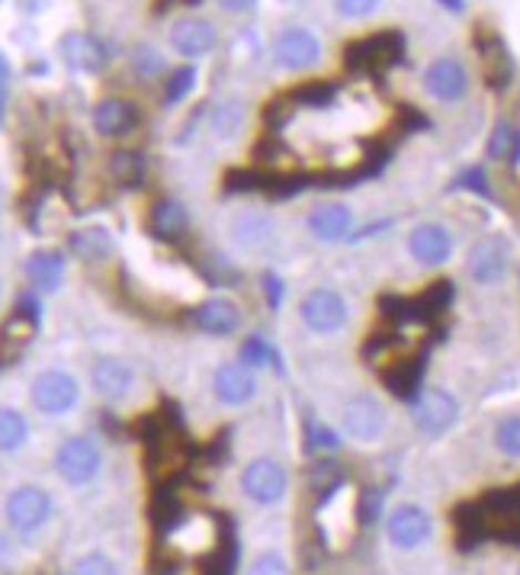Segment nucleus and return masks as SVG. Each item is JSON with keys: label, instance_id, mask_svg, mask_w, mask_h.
Wrapping results in <instances>:
<instances>
[{"label": "nucleus", "instance_id": "35", "mask_svg": "<svg viewBox=\"0 0 520 575\" xmlns=\"http://www.w3.org/2000/svg\"><path fill=\"white\" fill-rule=\"evenodd\" d=\"M379 3L383 0H335L337 13L347 17V20H367L369 13L379 10Z\"/></svg>", "mask_w": 520, "mask_h": 575}, {"label": "nucleus", "instance_id": "40", "mask_svg": "<svg viewBox=\"0 0 520 575\" xmlns=\"http://www.w3.org/2000/svg\"><path fill=\"white\" fill-rule=\"evenodd\" d=\"M3 107H7V81H0V117H3Z\"/></svg>", "mask_w": 520, "mask_h": 575}, {"label": "nucleus", "instance_id": "3", "mask_svg": "<svg viewBox=\"0 0 520 575\" xmlns=\"http://www.w3.org/2000/svg\"><path fill=\"white\" fill-rule=\"evenodd\" d=\"M405 244H408V254H411L415 264L437 271V268L450 264V258H453V251H457V235H453L450 225L428 219V222H418V225L408 232Z\"/></svg>", "mask_w": 520, "mask_h": 575}, {"label": "nucleus", "instance_id": "11", "mask_svg": "<svg viewBox=\"0 0 520 575\" xmlns=\"http://www.w3.org/2000/svg\"><path fill=\"white\" fill-rule=\"evenodd\" d=\"M421 84H425V91L434 100H440V103H459L469 93V88H472V78H469V68L462 61L453 59V56H440V59H434L425 68Z\"/></svg>", "mask_w": 520, "mask_h": 575}, {"label": "nucleus", "instance_id": "6", "mask_svg": "<svg viewBox=\"0 0 520 575\" xmlns=\"http://www.w3.org/2000/svg\"><path fill=\"white\" fill-rule=\"evenodd\" d=\"M511 271V244L504 235H486L466 254V276L476 286H494Z\"/></svg>", "mask_w": 520, "mask_h": 575}, {"label": "nucleus", "instance_id": "17", "mask_svg": "<svg viewBox=\"0 0 520 575\" xmlns=\"http://www.w3.org/2000/svg\"><path fill=\"white\" fill-rule=\"evenodd\" d=\"M354 229V210L340 200L332 203H318L315 210L308 212V232L318 239V242H340L347 239Z\"/></svg>", "mask_w": 520, "mask_h": 575}, {"label": "nucleus", "instance_id": "24", "mask_svg": "<svg viewBox=\"0 0 520 575\" xmlns=\"http://www.w3.org/2000/svg\"><path fill=\"white\" fill-rule=\"evenodd\" d=\"M245 120H247V110L242 100H225V103H218L213 110V117H210V129H213V135L218 142H232V139H238L242 135V129H245Z\"/></svg>", "mask_w": 520, "mask_h": 575}, {"label": "nucleus", "instance_id": "8", "mask_svg": "<svg viewBox=\"0 0 520 575\" xmlns=\"http://www.w3.org/2000/svg\"><path fill=\"white\" fill-rule=\"evenodd\" d=\"M430 534H434V517H430L428 508H421L415 502L396 505L386 517V537L401 553L421 549L430 541Z\"/></svg>", "mask_w": 520, "mask_h": 575}, {"label": "nucleus", "instance_id": "25", "mask_svg": "<svg viewBox=\"0 0 520 575\" xmlns=\"http://www.w3.org/2000/svg\"><path fill=\"white\" fill-rule=\"evenodd\" d=\"M30 441V422L23 418V412L0 405V454H17L23 451Z\"/></svg>", "mask_w": 520, "mask_h": 575}, {"label": "nucleus", "instance_id": "4", "mask_svg": "<svg viewBox=\"0 0 520 575\" xmlns=\"http://www.w3.org/2000/svg\"><path fill=\"white\" fill-rule=\"evenodd\" d=\"M347 300L332 286H315L299 300V322L312 334H337L347 325Z\"/></svg>", "mask_w": 520, "mask_h": 575}, {"label": "nucleus", "instance_id": "41", "mask_svg": "<svg viewBox=\"0 0 520 575\" xmlns=\"http://www.w3.org/2000/svg\"><path fill=\"white\" fill-rule=\"evenodd\" d=\"M0 296H3V280H0Z\"/></svg>", "mask_w": 520, "mask_h": 575}, {"label": "nucleus", "instance_id": "5", "mask_svg": "<svg viewBox=\"0 0 520 575\" xmlns=\"http://www.w3.org/2000/svg\"><path fill=\"white\" fill-rule=\"evenodd\" d=\"M52 495L39 485H17L10 495H7V505H3V515L7 524L17 531V534H35L39 527L49 524L52 517Z\"/></svg>", "mask_w": 520, "mask_h": 575}, {"label": "nucleus", "instance_id": "32", "mask_svg": "<svg viewBox=\"0 0 520 575\" xmlns=\"http://www.w3.org/2000/svg\"><path fill=\"white\" fill-rule=\"evenodd\" d=\"M71 575H120V569H116V563H113L106 553L93 549V553H84V556L71 566Z\"/></svg>", "mask_w": 520, "mask_h": 575}, {"label": "nucleus", "instance_id": "31", "mask_svg": "<svg viewBox=\"0 0 520 575\" xmlns=\"http://www.w3.org/2000/svg\"><path fill=\"white\" fill-rule=\"evenodd\" d=\"M238 361L251 366V370H261V366H267L274 361V351H271V344L264 337L251 334L245 344H242V351H238Z\"/></svg>", "mask_w": 520, "mask_h": 575}, {"label": "nucleus", "instance_id": "15", "mask_svg": "<svg viewBox=\"0 0 520 575\" xmlns=\"http://www.w3.org/2000/svg\"><path fill=\"white\" fill-rule=\"evenodd\" d=\"M218 42V30L206 17H181L171 27V49L184 59H203L210 56Z\"/></svg>", "mask_w": 520, "mask_h": 575}, {"label": "nucleus", "instance_id": "7", "mask_svg": "<svg viewBox=\"0 0 520 575\" xmlns=\"http://www.w3.org/2000/svg\"><path fill=\"white\" fill-rule=\"evenodd\" d=\"M30 399L35 412L42 415H64L78 405L81 386L68 370H42L30 386Z\"/></svg>", "mask_w": 520, "mask_h": 575}, {"label": "nucleus", "instance_id": "10", "mask_svg": "<svg viewBox=\"0 0 520 575\" xmlns=\"http://www.w3.org/2000/svg\"><path fill=\"white\" fill-rule=\"evenodd\" d=\"M459 412H462V405H459L457 395L450 393V390H443V386H434V390H425V393L418 395L411 418H415L421 434L440 437V434H447L459 422Z\"/></svg>", "mask_w": 520, "mask_h": 575}, {"label": "nucleus", "instance_id": "33", "mask_svg": "<svg viewBox=\"0 0 520 575\" xmlns=\"http://www.w3.org/2000/svg\"><path fill=\"white\" fill-rule=\"evenodd\" d=\"M245 575H289V563L279 549H264L251 559Z\"/></svg>", "mask_w": 520, "mask_h": 575}, {"label": "nucleus", "instance_id": "28", "mask_svg": "<svg viewBox=\"0 0 520 575\" xmlns=\"http://www.w3.org/2000/svg\"><path fill=\"white\" fill-rule=\"evenodd\" d=\"M494 447L508 460H520V415H508L494 424Z\"/></svg>", "mask_w": 520, "mask_h": 575}, {"label": "nucleus", "instance_id": "29", "mask_svg": "<svg viewBox=\"0 0 520 575\" xmlns=\"http://www.w3.org/2000/svg\"><path fill=\"white\" fill-rule=\"evenodd\" d=\"M514 125L508 120L494 122V129H491L489 142H486V154H489V161H508L511 152H514Z\"/></svg>", "mask_w": 520, "mask_h": 575}, {"label": "nucleus", "instance_id": "22", "mask_svg": "<svg viewBox=\"0 0 520 575\" xmlns=\"http://www.w3.org/2000/svg\"><path fill=\"white\" fill-rule=\"evenodd\" d=\"M398 56V36L392 32H379V36H369L364 42L350 46L347 49V64L354 68H383V64H392Z\"/></svg>", "mask_w": 520, "mask_h": 575}, {"label": "nucleus", "instance_id": "20", "mask_svg": "<svg viewBox=\"0 0 520 575\" xmlns=\"http://www.w3.org/2000/svg\"><path fill=\"white\" fill-rule=\"evenodd\" d=\"M135 122H139V110L129 100H120V97H106L93 110V129L103 139H120V135L135 129Z\"/></svg>", "mask_w": 520, "mask_h": 575}, {"label": "nucleus", "instance_id": "19", "mask_svg": "<svg viewBox=\"0 0 520 575\" xmlns=\"http://www.w3.org/2000/svg\"><path fill=\"white\" fill-rule=\"evenodd\" d=\"M23 273H27V283H30L32 290H39V293H55L64 283L62 251H52V248L32 251L30 258H27Z\"/></svg>", "mask_w": 520, "mask_h": 575}, {"label": "nucleus", "instance_id": "38", "mask_svg": "<svg viewBox=\"0 0 520 575\" xmlns=\"http://www.w3.org/2000/svg\"><path fill=\"white\" fill-rule=\"evenodd\" d=\"M10 553H13V546H10V537L7 534H0V566L10 559Z\"/></svg>", "mask_w": 520, "mask_h": 575}, {"label": "nucleus", "instance_id": "27", "mask_svg": "<svg viewBox=\"0 0 520 575\" xmlns=\"http://www.w3.org/2000/svg\"><path fill=\"white\" fill-rule=\"evenodd\" d=\"M152 225L157 235H164V239H177V235L186 229V210L181 206V203H174V200H164V203H157V206H154Z\"/></svg>", "mask_w": 520, "mask_h": 575}, {"label": "nucleus", "instance_id": "21", "mask_svg": "<svg viewBox=\"0 0 520 575\" xmlns=\"http://www.w3.org/2000/svg\"><path fill=\"white\" fill-rule=\"evenodd\" d=\"M59 52L71 68L88 71V74L100 71L106 64V49L100 46V39H93L91 32H68L59 42Z\"/></svg>", "mask_w": 520, "mask_h": 575}, {"label": "nucleus", "instance_id": "30", "mask_svg": "<svg viewBox=\"0 0 520 575\" xmlns=\"http://www.w3.org/2000/svg\"><path fill=\"white\" fill-rule=\"evenodd\" d=\"M142 154L135 152H116L110 158V171H113V178L120 183H135L142 178Z\"/></svg>", "mask_w": 520, "mask_h": 575}, {"label": "nucleus", "instance_id": "2", "mask_svg": "<svg viewBox=\"0 0 520 575\" xmlns=\"http://www.w3.org/2000/svg\"><path fill=\"white\" fill-rule=\"evenodd\" d=\"M340 424H344V434L357 444H376L386 427H389V412L383 405V399L373 393H357L344 402V412H340Z\"/></svg>", "mask_w": 520, "mask_h": 575}, {"label": "nucleus", "instance_id": "1", "mask_svg": "<svg viewBox=\"0 0 520 575\" xmlns=\"http://www.w3.org/2000/svg\"><path fill=\"white\" fill-rule=\"evenodd\" d=\"M238 483L247 502L261 508H274L289 495V470L276 456H254L245 463Z\"/></svg>", "mask_w": 520, "mask_h": 575}, {"label": "nucleus", "instance_id": "18", "mask_svg": "<svg viewBox=\"0 0 520 575\" xmlns=\"http://www.w3.org/2000/svg\"><path fill=\"white\" fill-rule=\"evenodd\" d=\"M193 322H196L200 332L215 334V337L235 334L242 329V305L235 303V300H228V296H213L203 305H196Z\"/></svg>", "mask_w": 520, "mask_h": 575}, {"label": "nucleus", "instance_id": "16", "mask_svg": "<svg viewBox=\"0 0 520 575\" xmlns=\"http://www.w3.org/2000/svg\"><path fill=\"white\" fill-rule=\"evenodd\" d=\"M91 383L100 399L120 402L135 386V370L123 357H96L91 366Z\"/></svg>", "mask_w": 520, "mask_h": 575}, {"label": "nucleus", "instance_id": "26", "mask_svg": "<svg viewBox=\"0 0 520 575\" xmlns=\"http://www.w3.org/2000/svg\"><path fill=\"white\" fill-rule=\"evenodd\" d=\"M71 248L84 261H106L113 254V239L103 225H91V229H81L71 235Z\"/></svg>", "mask_w": 520, "mask_h": 575}, {"label": "nucleus", "instance_id": "14", "mask_svg": "<svg viewBox=\"0 0 520 575\" xmlns=\"http://www.w3.org/2000/svg\"><path fill=\"white\" fill-rule=\"evenodd\" d=\"M213 393L222 405L242 408V405L257 399L261 383H257V373L251 366H245L242 361H232V364H222L213 373Z\"/></svg>", "mask_w": 520, "mask_h": 575}, {"label": "nucleus", "instance_id": "37", "mask_svg": "<svg viewBox=\"0 0 520 575\" xmlns=\"http://www.w3.org/2000/svg\"><path fill=\"white\" fill-rule=\"evenodd\" d=\"M254 3H257V0H218V7H222L225 13H247Z\"/></svg>", "mask_w": 520, "mask_h": 575}, {"label": "nucleus", "instance_id": "23", "mask_svg": "<svg viewBox=\"0 0 520 575\" xmlns=\"http://www.w3.org/2000/svg\"><path fill=\"white\" fill-rule=\"evenodd\" d=\"M350 508H354V492L350 488H337L335 498L322 508V531H325V537L332 541V544H340L344 537H347V531H350Z\"/></svg>", "mask_w": 520, "mask_h": 575}, {"label": "nucleus", "instance_id": "39", "mask_svg": "<svg viewBox=\"0 0 520 575\" xmlns=\"http://www.w3.org/2000/svg\"><path fill=\"white\" fill-rule=\"evenodd\" d=\"M0 81H10V64L3 56H0Z\"/></svg>", "mask_w": 520, "mask_h": 575}, {"label": "nucleus", "instance_id": "9", "mask_svg": "<svg viewBox=\"0 0 520 575\" xmlns=\"http://www.w3.org/2000/svg\"><path fill=\"white\" fill-rule=\"evenodd\" d=\"M100 466H103V454L91 437H68L55 451V473L68 485L93 483Z\"/></svg>", "mask_w": 520, "mask_h": 575}, {"label": "nucleus", "instance_id": "34", "mask_svg": "<svg viewBox=\"0 0 520 575\" xmlns=\"http://www.w3.org/2000/svg\"><path fill=\"white\" fill-rule=\"evenodd\" d=\"M193 84H196V71H193V68H181V71H174V74H171V81H167V100H171V103L184 100L186 93L193 91Z\"/></svg>", "mask_w": 520, "mask_h": 575}, {"label": "nucleus", "instance_id": "12", "mask_svg": "<svg viewBox=\"0 0 520 575\" xmlns=\"http://www.w3.org/2000/svg\"><path fill=\"white\" fill-rule=\"evenodd\" d=\"M228 239L245 254H267L276 244V219L264 210L235 212L228 222Z\"/></svg>", "mask_w": 520, "mask_h": 575}, {"label": "nucleus", "instance_id": "13", "mask_svg": "<svg viewBox=\"0 0 520 575\" xmlns=\"http://www.w3.org/2000/svg\"><path fill=\"white\" fill-rule=\"evenodd\" d=\"M274 59L286 71H308L322 61V42L306 27H286L276 32Z\"/></svg>", "mask_w": 520, "mask_h": 575}, {"label": "nucleus", "instance_id": "42", "mask_svg": "<svg viewBox=\"0 0 520 575\" xmlns=\"http://www.w3.org/2000/svg\"><path fill=\"white\" fill-rule=\"evenodd\" d=\"M518 575H520V569H518Z\"/></svg>", "mask_w": 520, "mask_h": 575}, {"label": "nucleus", "instance_id": "36", "mask_svg": "<svg viewBox=\"0 0 520 575\" xmlns=\"http://www.w3.org/2000/svg\"><path fill=\"white\" fill-rule=\"evenodd\" d=\"M161 68H164V59H161L154 49L142 46V49L135 52V71H139V74H157Z\"/></svg>", "mask_w": 520, "mask_h": 575}]
</instances>
